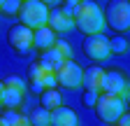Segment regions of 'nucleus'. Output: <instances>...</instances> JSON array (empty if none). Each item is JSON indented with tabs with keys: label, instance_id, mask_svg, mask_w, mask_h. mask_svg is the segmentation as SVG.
Returning <instances> with one entry per match:
<instances>
[{
	"label": "nucleus",
	"instance_id": "1",
	"mask_svg": "<svg viewBox=\"0 0 130 126\" xmlns=\"http://www.w3.org/2000/svg\"><path fill=\"white\" fill-rule=\"evenodd\" d=\"M72 19H74V26L79 28V33L84 35H100L105 30V14L100 5L93 3V0H84L81 5H77L72 9Z\"/></svg>",
	"mask_w": 130,
	"mask_h": 126
},
{
	"label": "nucleus",
	"instance_id": "2",
	"mask_svg": "<svg viewBox=\"0 0 130 126\" xmlns=\"http://www.w3.org/2000/svg\"><path fill=\"white\" fill-rule=\"evenodd\" d=\"M95 115L105 124H116V119L125 115V100L119 96H111V93H102L95 100Z\"/></svg>",
	"mask_w": 130,
	"mask_h": 126
},
{
	"label": "nucleus",
	"instance_id": "3",
	"mask_svg": "<svg viewBox=\"0 0 130 126\" xmlns=\"http://www.w3.org/2000/svg\"><path fill=\"white\" fill-rule=\"evenodd\" d=\"M19 19L30 30L42 28V26H46V19H49V7L44 3H40V0H26V3H21Z\"/></svg>",
	"mask_w": 130,
	"mask_h": 126
},
{
	"label": "nucleus",
	"instance_id": "4",
	"mask_svg": "<svg viewBox=\"0 0 130 126\" xmlns=\"http://www.w3.org/2000/svg\"><path fill=\"white\" fill-rule=\"evenodd\" d=\"M105 14V26H111L116 33H125L130 28V3L128 0H111Z\"/></svg>",
	"mask_w": 130,
	"mask_h": 126
},
{
	"label": "nucleus",
	"instance_id": "5",
	"mask_svg": "<svg viewBox=\"0 0 130 126\" xmlns=\"http://www.w3.org/2000/svg\"><path fill=\"white\" fill-rule=\"evenodd\" d=\"M81 77H84V68L77 61H65L56 68V84L65 86V89H79L81 86Z\"/></svg>",
	"mask_w": 130,
	"mask_h": 126
},
{
	"label": "nucleus",
	"instance_id": "6",
	"mask_svg": "<svg viewBox=\"0 0 130 126\" xmlns=\"http://www.w3.org/2000/svg\"><path fill=\"white\" fill-rule=\"evenodd\" d=\"M28 77H30V84L35 86V91H44V89H54L56 86V70L51 66H46L42 61H35L28 70Z\"/></svg>",
	"mask_w": 130,
	"mask_h": 126
},
{
	"label": "nucleus",
	"instance_id": "7",
	"mask_svg": "<svg viewBox=\"0 0 130 126\" xmlns=\"http://www.w3.org/2000/svg\"><path fill=\"white\" fill-rule=\"evenodd\" d=\"M3 98H0V105H5L7 110H16L21 103H23V91H26V84L23 80H19V77H7V80L3 82Z\"/></svg>",
	"mask_w": 130,
	"mask_h": 126
},
{
	"label": "nucleus",
	"instance_id": "8",
	"mask_svg": "<svg viewBox=\"0 0 130 126\" xmlns=\"http://www.w3.org/2000/svg\"><path fill=\"white\" fill-rule=\"evenodd\" d=\"M7 42L14 52H19V54H28L32 49V30L23 23H16L9 28V33H7Z\"/></svg>",
	"mask_w": 130,
	"mask_h": 126
},
{
	"label": "nucleus",
	"instance_id": "9",
	"mask_svg": "<svg viewBox=\"0 0 130 126\" xmlns=\"http://www.w3.org/2000/svg\"><path fill=\"white\" fill-rule=\"evenodd\" d=\"M84 54L91 61H107L111 56L109 52V40L100 33V35H86L84 40Z\"/></svg>",
	"mask_w": 130,
	"mask_h": 126
},
{
	"label": "nucleus",
	"instance_id": "10",
	"mask_svg": "<svg viewBox=\"0 0 130 126\" xmlns=\"http://www.w3.org/2000/svg\"><path fill=\"white\" fill-rule=\"evenodd\" d=\"M46 26L54 30V33H70L74 28V19H72V9L70 7H54L49 12Z\"/></svg>",
	"mask_w": 130,
	"mask_h": 126
},
{
	"label": "nucleus",
	"instance_id": "11",
	"mask_svg": "<svg viewBox=\"0 0 130 126\" xmlns=\"http://www.w3.org/2000/svg\"><path fill=\"white\" fill-rule=\"evenodd\" d=\"M72 58V49H70V44L65 42V40H56V44L51 47V49H46V52H42V63H46V66H51L54 70L60 66V63H65V61H70Z\"/></svg>",
	"mask_w": 130,
	"mask_h": 126
},
{
	"label": "nucleus",
	"instance_id": "12",
	"mask_svg": "<svg viewBox=\"0 0 130 126\" xmlns=\"http://www.w3.org/2000/svg\"><path fill=\"white\" fill-rule=\"evenodd\" d=\"M102 93H111V96H119V98H128V82L125 77L116 70L105 72V80H102Z\"/></svg>",
	"mask_w": 130,
	"mask_h": 126
},
{
	"label": "nucleus",
	"instance_id": "13",
	"mask_svg": "<svg viewBox=\"0 0 130 126\" xmlns=\"http://www.w3.org/2000/svg\"><path fill=\"white\" fill-rule=\"evenodd\" d=\"M102 80H105V70L91 66V68H84L81 86H86V91H93V93H102Z\"/></svg>",
	"mask_w": 130,
	"mask_h": 126
},
{
	"label": "nucleus",
	"instance_id": "14",
	"mask_svg": "<svg viewBox=\"0 0 130 126\" xmlns=\"http://www.w3.org/2000/svg\"><path fill=\"white\" fill-rule=\"evenodd\" d=\"M49 121H51V126H79L77 112L70 107H63V105L49 112Z\"/></svg>",
	"mask_w": 130,
	"mask_h": 126
},
{
	"label": "nucleus",
	"instance_id": "15",
	"mask_svg": "<svg viewBox=\"0 0 130 126\" xmlns=\"http://www.w3.org/2000/svg\"><path fill=\"white\" fill-rule=\"evenodd\" d=\"M54 44H56V33L49 26H42V28H35V30H32V47L46 52V49H51Z\"/></svg>",
	"mask_w": 130,
	"mask_h": 126
},
{
	"label": "nucleus",
	"instance_id": "16",
	"mask_svg": "<svg viewBox=\"0 0 130 126\" xmlns=\"http://www.w3.org/2000/svg\"><path fill=\"white\" fill-rule=\"evenodd\" d=\"M63 105V98H60V91L54 86V89H44L42 91V107L44 110H56V107H60Z\"/></svg>",
	"mask_w": 130,
	"mask_h": 126
},
{
	"label": "nucleus",
	"instance_id": "17",
	"mask_svg": "<svg viewBox=\"0 0 130 126\" xmlns=\"http://www.w3.org/2000/svg\"><path fill=\"white\" fill-rule=\"evenodd\" d=\"M28 121H30V126H51V121H49V110H44V107L32 110Z\"/></svg>",
	"mask_w": 130,
	"mask_h": 126
},
{
	"label": "nucleus",
	"instance_id": "18",
	"mask_svg": "<svg viewBox=\"0 0 130 126\" xmlns=\"http://www.w3.org/2000/svg\"><path fill=\"white\" fill-rule=\"evenodd\" d=\"M3 119L7 121V126H30L28 117H23L21 112H16V110H7L3 115Z\"/></svg>",
	"mask_w": 130,
	"mask_h": 126
},
{
	"label": "nucleus",
	"instance_id": "19",
	"mask_svg": "<svg viewBox=\"0 0 130 126\" xmlns=\"http://www.w3.org/2000/svg\"><path fill=\"white\" fill-rule=\"evenodd\" d=\"M19 9H21V0H3V5H0V12L5 17H19Z\"/></svg>",
	"mask_w": 130,
	"mask_h": 126
},
{
	"label": "nucleus",
	"instance_id": "20",
	"mask_svg": "<svg viewBox=\"0 0 130 126\" xmlns=\"http://www.w3.org/2000/svg\"><path fill=\"white\" fill-rule=\"evenodd\" d=\"M109 52H111V54H125V52H128V40H125L123 35L111 37V40H109Z\"/></svg>",
	"mask_w": 130,
	"mask_h": 126
},
{
	"label": "nucleus",
	"instance_id": "21",
	"mask_svg": "<svg viewBox=\"0 0 130 126\" xmlns=\"http://www.w3.org/2000/svg\"><path fill=\"white\" fill-rule=\"evenodd\" d=\"M95 100H98V93H93V91H86V93H84V103H86L88 107H93Z\"/></svg>",
	"mask_w": 130,
	"mask_h": 126
},
{
	"label": "nucleus",
	"instance_id": "22",
	"mask_svg": "<svg viewBox=\"0 0 130 126\" xmlns=\"http://www.w3.org/2000/svg\"><path fill=\"white\" fill-rule=\"evenodd\" d=\"M116 124H119V126H130V117H128V115H121V117L116 119Z\"/></svg>",
	"mask_w": 130,
	"mask_h": 126
},
{
	"label": "nucleus",
	"instance_id": "23",
	"mask_svg": "<svg viewBox=\"0 0 130 126\" xmlns=\"http://www.w3.org/2000/svg\"><path fill=\"white\" fill-rule=\"evenodd\" d=\"M40 3H44L46 7H58V5L63 3V0H40Z\"/></svg>",
	"mask_w": 130,
	"mask_h": 126
},
{
	"label": "nucleus",
	"instance_id": "24",
	"mask_svg": "<svg viewBox=\"0 0 130 126\" xmlns=\"http://www.w3.org/2000/svg\"><path fill=\"white\" fill-rule=\"evenodd\" d=\"M63 3H65V5H68L70 9H74L77 5H81V3H84V0H63Z\"/></svg>",
	"mask_w": 130,
	"mask_h": 126
},
{
	"label": "nucleus",
	"instance_id": "25",
	"mask_svg": "<svg viewBox=\"0 0 130 126\" xmlns=\"http://www.w3.org/2000/svg\"><path fill=\"white\" fill-rule=\"evenodd\" d=\"M0 126H7V121H5V119H3V117H0Z\"/></svg>",
	"mask_w": 130,
	"mask_h": 126
},
{
	"label": "nucleus",
	"instance_id": "26",
	"mask_svg": "<svg viewBox=\"0 0 130 126\" xmlns=\"http://www.w3.org/2000/svg\"><path fill=\"white\" fill-rule=\"evenodd\" d=\"M3 89H5V86H3V82H0V98H3Z\"/></svg>",
	"mask_w": 130,
	"mask_h": 126
},
{
	"label": "nucleus",
	"instance_id": "27",
	"mask_svg": "<svg viewBox=\"0 0 130 126\" xmlns=\"http://www.w3.org/2000/svg\"><path fill=\"white\" fill-rule=\"evenodd\" d=\"M0 5H3V0H0Z\"/></svg>",
	"mask_w": 130,
	"mask_h": 126
},
{
	"label": "nucleus",
	"instance_id": "28",
	"mask_svg": "<svg viewBox=\"0 0 130 126\" xmlns=\"http://www.w3.org/2000/svg\"><path fill=\"white\" fill-rule=\"evenodd\" d=\"M21 3H26V0H21Z\"/></svg>",
	"mask_w": 130,
	"mask_h": 126
}]
</instances>
